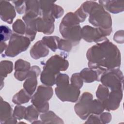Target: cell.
<instances>
[{
  "instance_id": "4316f807",
  "label": "cell",
  "mask_w": 124,
  "mask_h": 124,
  "mask_svg": "<svg viewBox=\"0 0 124 124\" xmlns=\"http://www.w3.org/2000/svg\"><path fill=\"white\" fill-rule=\"evenodd\" d=\"M109 91L108 87L100 84L96 92V95L98 100L102 102L106 100L109 95Z\"/></svg>"
},
{
  "instance_id": "8fae6325",
  "label": "cell",
  "mask_w": 124,
  "mask_h": 124,
  "mask_svg": "<svg viewBox=\"0 0 124 124\" xmlns=\"http://www.w3.org/2000/svg\"><path fill=\"white\" fill-rule=\"evenodd\" d=\"M41 72L40 68L37 65L31 67L26 80L23 84V87L27 92L32 95L36 90L37 85V78Z\"/></svg>"
},
{
  "instance_id": "d6a6232c",
  "label": "cell",
  "mask_w": 124,
  "mask_h": 124,
  "mask_svg": "<svg viewBox=\"0 0 124 124\" xmlns=\"http://www.w3.org/2000/svg\"><path fill=\"white\" fill-rule=\"evenodd\" d=\"M12 2L15 6V9L17 12L19 14H22L25 12L26 3L24 0H16L13 1Z\"/></svg>"
},
{
  "instance_id": "30bf717a",
  "label": "cell",
  "mask_w": 124,
  "mask_h": 124,
  "mask_svg": "<svg viewBox=\"0 0 124 124\" xmlns=\"http://www.w3.org/2000/svg\"><path fill=\"white\" fill-rule=\"evenodd\" d=\"M81 28L79 24L61 23L60 31L62 36L66 40L71 41L74 45L79 42L82 38Z\"/></svg>"
},
{
  "instance_id": "277c9868",
  "label": "cell",
  "mask_w": 124,
  "mask_h": 124,
  "mask_svg": "<svg viewBox=\"0 0 124 124\" xmlns=\"http://www.w3.org/2000/svg\"><path fill=\"white\" fill-rule=\"evenodd\" d=\"M93 99V95L90 93L84 92L75 105V111L81 119L85 120L91 113L99 115L105 109L101 101Z\"/></svg>"
},
{
  "instance_id": "83f0119b",
  "label": "cell",
  "mask_w": 124,
  "mask_h": 124,
  "mask_svg": "<svg viewBox=\"0 0 124 124\" xmlns=\"http://www.w3.org/2000/svg\"><path fill=\"white\" fill-rule=\"evenodd\" d=\"M13 30L19 35H23L25 33L26 26L24 22L20 19H17L13 24Z\"/></svg>"
},
{
  "instance_id": "836d02e7",
  "label": "cell",
  "mask_w": 124,
  "mask_h": 124,
  "mask_svg": "<svg viewBox=\"0 0 124 124\" xmlns=\"http://www.w3.org/2000/svg\"><path fill=\"white\" fill-rule=\"evenodd\" d=\"M64 10L62 7L54 4L52 10V14L55 19L61 17L63 14Z\"/></svg>"
},
{
  "instance_id": "9c48e42d",
  "label": "cell",
  "mask_w": 124,
  "mask_h": 124,
  "mask_svg": "<svg viewBox=\"0 0 124 124\" xmlns=\"http://www.w3.org/2000/svg\"><path fill=\"white\" fill-rule=\"evenodd\" d=\"M57 97L63 102H76L80 94L79 89L73 86L69 82L57 86L55 90Z\"/></svg>"
},
{
  "instance_id": "5bb4252c",
  "label": "cell",
  "mask_w": 124,
  "mask_h": 124,
  "mask_svg": "<svg viewBox=\"0 0 124 124\" xmlns=\"http://www.w3.org/2000/svg\"><path fill=\"white\" fill-rule=\"evenodd\" d=\"M0 16L3 21L10 24L12 23L16 16V12L15 8L9 1H0Z\"/></svg>"
},
{
  "instance_id": "44dd1931",
  "label": "cell",
  "mask_w": 124,
  "mask_h": 124,
  "mask_svg": "<svg viewBox=\"0 0 124 124\" xmlns=\"http://www.w3.org/2000/svg\"><path fill=\"white\" fill-rule=\"evenodd\" d=\"M31 98V95L28 93L25 89H21L14 95L12 99V101L14 103L20 105L28 103Z\"/></svg>"
},
{
  "instance_id": "9a60e30c",
  "label": "cell",
  "mask_w": 124,
  "mask_h": 124,
  "mask_svg": "<svg viewBox=\"0 0 124 124\" xmlns=\"http://www.w3.org/2000/svg\"><path fill=\"white\" fill-rule=\"evenodd\" d=\"M54 18H46L38 16L35 20L37 31L46 34H51L54 30Z\"/></svg>"
},
{
  "instance_id": "f546056e",
  "label": "cell",
  "mask_w": 124,
  "mask_h": 124,
  "mask_svg": "<svg viewBox=\"0 0 124 124\" xmlns=\"http://www.w3.org/2000/svg\"><path fill=\"white\" fill-rule=\"evenodd\" d=\"M0 41L5 42L10 39L12 34L11 30L6 26L2 25L0 27Z\"/></svg>"
},
{
  "instance_id": "5b68a950",
  "label": "cell",
  "mask_w": 124,
  "mask_h": 124,
  "mask_svg": "<svg viewBox=\"0 0 124 124\" xmlns=\"http://www.w3.org/2000/svg\"><path fill=\"white\" fill-rule=\"evenodd\" d=\"M53 93V89L50 86L40 85L36 92L31 97V102L39 112L45 113L48 110V101L52 97Z\"/></svg>"
},
{
  "instance_id": "cb8c5ba5",
  "label": "cell",
  "mask_w": 124,
  "mask_h": 124,
  "mask_svg": "<svg viewBox=\"0 0 124 124\" xmlns=\"http://www.w3.org/2000/svg\"><path fill=\"white\" fill-rule=\"evenodd\" d=\"M13 69V62L9 61H2L0 62V79H3L7 75L12 72Z\"/></svg>"
},
{
  "instance_id": "7c38bea8",
  "label": "cell",
  "mask_w": 124,
  "mask_h": 124,
  "mask_svg": "<svg viewBox=\"0 0 124 124\" xmlns=\"http://www.w3.org/2000/svg\"><path fill=\"white\" fill-rule=\"evenodd\" d=\"M25 13V15L22 17L26 26L25 36L29 38L31 41H32L35 37L37 31L35 20L39 16L32 12Z\"/></svg>"
},
{
  "instance_id": "4dcf8cb0",
  "label": "cell",
  "mask_w": 124,
  "mask_h": 124,
  "mask_svg": "<svg viewBox=\"0 0 124 124\" xmlns=\"http://www.w3.org/2000/svg\"><path fill=\"white\" fill-rule=\"evenodd\" d=\"M26 108L24 106L17 105L15 107L13 112V116L17 120H21L24 118L26 114Z\"/></svg>"
},
{
  "instance_id": "1f68e13d",
  "label": "cell",
  "mask_w": 124,
  "mask_h": 124,
  "mask_svg": "<svg viewBox=\"0 0 124 124\" xmlns=\"http://www.w3.org/2000/svg\"><path fill=\"white\" fill-rule=\"evenodd\" d=\"M70 81L72 85L79 89H80L83 85V81L79 73L73 74L71 78Z\"/></svg>"
},
{
  "instance_id": "4fadbf2b",
  "label": "cell",
  "mask_w": 124,
  "mask_h": 124,
  "mask_svg": "<svg viewBox=\"0 0 124 124\" xmlns=\"http://www.w3.org/2000/svg\"><path fill=\"white\" fill-rule=\"evenodd\" d=\"M123 97V89L111 90L106 100L102 103L105 109L114 110L117 109L121 102Z\"/></svg>"
},
{
  "instance_id": "d4e9b609",
  "label": "cell",
  "mask_w": 124,
  "mask_h": 124,
  "mask_svg": "<svg viewBox=\"0 0 124 124\" xmlns=\"http://www.w3.org/2000/svg\"><path fill=\"white\" fill-rule=\"evenodd\" d=\"M39 112L37 109L33 105L29 106L26 108V114L24 119L31 122V121H35L38 119Z\"/></svg>"
},
{
  "instance_id": "ac0fdd59",
  "label": "cell",
  "mask_w": 124,
  "mask_h": 124,
  "mask_svg": "<svg viewBox=\"0 0 124 124\" xmlns=\"http://www.w3.org/2000/svg\"><path fill=\"white\" fill-rule=\"evenodd\" d=\"M30 55L34 59H38L48 55V47L43 43L42 40L37 41L30 50Z\"/></svg>"
},
{
  "instance_id": "8992f818",
  "label": "cell",
  "mask_w": 124,
  "mask_h": 124,
  "mask_svg": "<svg viewBox=\"0 0 124 124\" xmlns=\"http://www.w3.org/2000/svg\"><path fill=\"white\" fill-rule=\"evenodd\" d=\"M31 41L26 36L13 33L5 50L4 57H14L21 52L26 51L29 47Z\"/></svg>"
},
{
  "instance_id": "e575fe53",
  "label": "cell",
  "mask_w": 124,
  "mask_h": 124,
  "mask_svg": "<svg viewBox=\"0 0 124 124\" xmlns=\"http://www.w3.org/2000/svg\"><path fill=\"white\" fill-rule=\"evenodd\" d=\"M101 124L109 123L111 119V115L109 112H102L99 115Z\"/></svg>"
},
{
  "instance_id": "ba28073f",
  "label": "cell",
  "mask_w": 124,
  "mask_h": 124,
  "mask_svg": "<svg viewBox=\"0 0 124 124\" xmlns=\"http://www.w3.org/2000/svg\"><path fill=\"white\" fill-rule=\"evenodd\" d=\"M112 29L105 30L86 25L81 29V35L82 38L88 42L98 43L107 40L106 36L109 35Z\"/></svg>"
},
{
  "instance_id": "ffe728a7",
  "label": "cell",
  "mask_w": 124,
  "mask_h": 124,
  "mask_svg": "<svg viewBox=\"0 0 124 124\" xmlns=\"http://www.w3.org/2000/svg\"><path fill=\"white\" fill-rule=\"evenodd\" d=\"M80 76L83 81L86 83H91L94 81H99V73L90 68H85L79 73Z\"/></svg>"
},
{
  "instance_id": "d6986e66",
  "label": "cell",
  "mask_w": 124,
  "mask_h": 124,
  "mask_svg": "<svg viewBox=\"0 0 124 124\" xmlns=\"http://www.w3.org/2000/svg\"><path fill=\"white\" fill-rule=\"evenodd\" d=\"M12 112V109L10 104L3 101L2 97H0V123H7L8 121L16 120V119L13 116Z\"/></svg>"
},
{
  "instance_id": "2e32d148",
  "label": "cell",
  "mask_w": 124,
  "mask_h": 124,
  "mask_svg": "<svg viewBox=\"0 0 124 124\" xmlns=\"http://www.w3.org/2000/svg\"><path fill=\"white\" fill-rule=\"evenodd\" d=\"M31 68V64L28 62L22 59L17 60L15 62V72L14 76L15 78L19 81L25 79Z\"/></svg>"
},
{
  "instance_id": "d590c367",
  "label": "cell",
  "mask_w": 124,
  "mask_h": 124,
  "mask_svg": "<svg viewBox=\"0 0 124 124\" xmlns=\"http://www.w3.org/2000/svg\"><path fill=\"white\" fill-rule=\"evenodd\" d=\"M114 40L119 44L124 43V31L123 30L119 31L116 32L113 37Z\"/></svg>"
},
{
  "instance_id": "484cf974",
  "label": "cell",
  "mask_w": 124,
  "mask_h": 124,
  "mask_svg": "<svg viewBox=\"0 0 124 124\" xmlns=\"http://www.w3.org/2000/svg\"><path fill=\"white\" fill-rule=\"evenodd\" d=\"M25 12H32L39 16L40 10L39 0H28L25 1Z\"/></svg>"
},
{
  "instance_id": "52a82bcc",
  "label": "cell",
  "mask_w": 124,
  "mask_h": 124,
  "mask_svg": "<svg viewBox=\"0 0 124 124\" xmlns=\"http://www.w3.org/2000/svg\"><path fill=\"white\" fill-rule=\"evenodd\" d=\"M124 77L119 68H114L105 71L101 74L100 80L102 85L111 90L123 89Z\"/></svg>"
},
{
  "instance_id": "3957f363",
  "label": "cell",
  "mask_w": 124,
  "mask_h": 124,
  "mask_svg": "<svg viewBox=\"0 0 124 124\" xmlns=\"http://www.w3.org/2000/svg\"><path fill=\"white\" fill-rule=\"evenodd\" d=\"M69 62L61 55H55L50 58L43 67L41 74V81L44 85L53 86L56 83L57 76L61 71L66 70Z\"/></svg>"
},
{
  "instance_id": "603a6c76",
  "label": "cell",
  "mask_w": 124,
  "mask_h": 124,
  "mask_svg": "<svg viewBox=\"0 0 124 124\" xmlns=\"http://www.w3.org/2000/svg\"><path fill=\"white\" fill-rule=\"evenodd\" d=\"M59 37L54 36H44L42 41L43 43L52 51L55 52L58 48V42Z\"/></svg>"
},
{
  "instance_id": "6da1fadb",
  "label": "cell",
  "mask_w": 124,
  "mask_h": 124,
  "mask_svg": "<svg viewBox=\"0 0 124 124\" xmlns=\"http://www.w3.org/2000/svg\"><path fill=\"white\" fill-rule=\"evenodd\" d=\"M86 57L89 67L100 75L106 71L118 68L121 65V53L117 46L108 39L90 47Z\"/></svg>"
},
{
  "instance_id": "8d00e7d4",
  "label": "cell",
  "mask_w": 124,
  "mask_h": 124,
  "mask_svg": "<svg viewBox=\"0 0 124 124\" xmlns=\"http://www.w3.org/2000/svg\"><path fill=\"white\" fill-rule=\"evenodd\" d=\"M0 48H1V53L2 54L3 50H4L5 49H6L7 46L6 44L4 42H1L0 41Z\"/></svg>"
},
{
  "instance_id": "e0dca14e",
  "label": "cell",
  "mask_w": 124,
  "mask_h": 124,
  "mask_svg": "<svg viewBox=\"0 0 124 124\" xmlns=\"http://www.w3.org/2000/svg\"><path fill=\"white\" fill-rule=\"evenodd\" d=\"M98 2L104 9L113 14H118L124 11L123 0H99Z\"/></svg>"
},
{
  "instance_id": "7a4b0ae2",
  "label": "cell",
  "mask_w": 124,
  "mask_h": 124,
  "mask_svg": "<svg viewBox=\"0 0 124 124\" xmlns=\"http://www.w3.org/2000/svg\"><path fill=\"white\" fill-rule=\"evenodd\" d=\"M87 15L89 22L94 26L103 29H112V20L110 14L100 4L94 1H86L81 6Z\"/></svg>"
},
{
  "instance_id": "f1b7e54d",
  "label": "cell",
  "mask_w": 124,
  "mask_h": 124,
  "mask_svg": "<svg viewBox=\"0 0 124 124\" xmlns=\"http://www.w3.org/2000/svg\"><path fill=\"white\" fill-rule=\"evenodd\" d=\"M73 45V44L68 40L61 39L60 38L58 40V48L60 50L65 51L66 52L70 51Z\"/></svg>"
},
{
  "instance_id": "7402d4cb",
  "label": "cell",
  "mask_w": 124,
  "mask_h": 124,
  "mask_svg": "<svg viewBox=\"0 0 124 124\" xmlns=\"http://www.w3.org/2000/svg\"><path fill=\"white\" fill-rule=\"evenodd\" d=\"M40 118L43 123H63L62 120L52 111L43 113Z\"/></svg>"
}]
</instances>
